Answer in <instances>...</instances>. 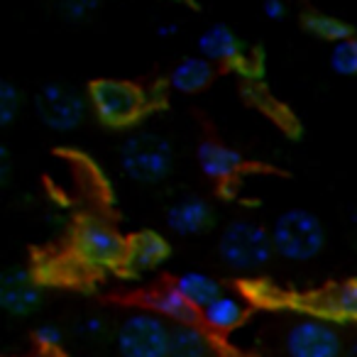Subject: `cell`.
<instances>
[{
  "mask_svg": "<svg viewBox=\"0 0 357 357\" xmlns=\"http://www.w3.org/2000/svg\"><path fill=\"white\" fill-rule=\"evenodd\" d=\"M89 103L96 118L108 128L135 125L154 105L152 93L137 84L118 79H100L89 86Z\"/></svg>",
  "mask_w": 357,
  "mask_h": 357,
  "instance_id": "1",
  "label": "cell"
},
{
  "mask_svg": "<svg viewBox=\"0 0 357 357\" xmlns=\"http://www.w3.org/2000/svg\"><path fill=\"white\" fill-rule=\"evenodd\" d=\"M274 252L289 262H308L318 257L326 245V230L316 213L306 208H289L272 225Z\"/></svg>",
  "mask_w": 357,
  "mask_h": 357,
  "instance_id": "2",
  "label": "cell"
},
{
  "mask_svg": "<svg viewBox=\"0 0 357 357\" xmlns=\"http://www.w3.org/2000/svg\"><path fill=\"white\" fill-rule=\"evenodd\" d=\"M174 149L157 132H135L120 147V169L137 184H159L172 174Z\"/></svg>",
  "mask_w": 357,
  "mask_h": 357,
  "instance_id": "3",
  "label": "cell"
},
{
  "mask_svg": "<svg viewBox=\"0 0 357 357\" xmlns=\"http://www.w3.org/2000/svg\"><path fill=\"white\" fill-rule=\"evenodd\" d=\"M218 250L230 269L255 272L274 257V240L264 225L255 220H235L223 230Z\"/></svg>",
  "mask_w": 357,
  "mask_h": 357,
  "instance_id": "4",
  "label": "cell"
},
{
  "mask_svg": "<svg viewBox=\"0 0 357 357\" xmlns=\"http://www.w3.org/2000/svg\"><path fill=\"white\" fill-rule=\"evenodd\" d=\"M128 240L100 220H81L74 233V255L91 272H120L125 262Z\"/></svg>",
  "mask_w": 357,
  "mask_h": 357,
  "instance_id": "5",
  "label": "cell"
},
{
  "mask_svg": "<svg viewBox=\"0 0 357 357\" xmlns=\"http://www.w3.org/2000/svg\"><path fill=\"white\" fill-rule=\"evenodd\" d=\"M172 326L154 311L130 313L115 333L120 357H169Z\"/></svg>",
  "mask_w": 357,
  "mask_h": 357,
  "instance_id": "6",
  "label": "cell"
},
{
  "mask_svg": "<svg viewBox=\"0 0 357 357\" xmlns=\"http://www.w3.org/2000/svg\"><path fill=\"white\" fill-rule=\"evenodd\" d=\"M35 113L42 125L56 132H71L89 115V100L64 84H45L35 93Z\"/></svg>",
  "mask_w": 357,
  "mask_h": 357,
  "instance_id": "7",
  "label": "cell"
},
{
  "mask_svg": "<svg viewBox=\"0 0 357 357\" xmlns=\"http://www.w3.org/2000/svg\"><path fill=\"white\" fill-rule=\"evenodd\" d=\"M287 357H342L345 345L333 323L323 318H298L284 333Z\"/></svg>",
  "mask_w": 357,
  "mask_h": 357,
  "instance_id": "8",
  "label": "cell"
},
{
  "mask_svg": "<svg viewBox=\"0 0 357 357\" xmlns=\"http://www.w3.org/2000/svg\"><path fill=\"white\" fill-rule=\"evenodd\" d=\"M199 54L206 56L208 61L238 66L243 74H255L259 66V61L255 59L252 52L243 45V40L228 25L206 27L199 37Z\"/></svg>",
  "mask_w": 357,
  "mask_h": 357,
  "instance_id": "9",
  "label": "cell"
},
{
  "mask_svg": "<svg viewBox=\"0 0 357 357\" xmlns=\"http://www.w3.org/2000/svg\"><path fill=\"white\" fill-rule=\"evenodd\" d=\"M169 257V243L154 230H139L132 238H128L125 250V262L120 274L125 277H142V274L157 269Z\"/></svg>",
  "mask_w": 357,
  "mask_h": 357,
  "instance_id": "10",
  "label": "cell"
},
{
  "mask_svg": "<svg viewBox=\"0 0 357 357\" xmlns=\"http://www.w3.org/2000/svg\"><path fill=\"white\" fill-rule=\"evenodd\" d=\"M42 289L27 269H8L0 277V306L13 316H30L40 308Z\"/></svg>",
  "mask_w": 357,
  "mask_h": 357,
  "instance_id": "11",
  "label": "cell"
},
{
  "mask_svg": "<svg viewBox=\"0 0 357 357\" xmlns=\"http://www.w3.org/2000/svg\"><path fill=\"white\" fill-rule=\"evenodd\" d=\"M215 223L213 208L199 196H184L167 211V225L176 235H201Z\"/></svg>",
  "mask_w": 357,
  "mask_h": 357,
  "instance_id": "12",
  "label": "cell"
},
{
  "mask_svg": "<svg viewBox=\"0 0 357 357\" xmlns=\"http://www.w3.org/2000/svg\"><path fill=\"white\" fill-rule=\"evenodd\" d=\"M245 316H248V308H245V301L238 296V294L223 291L199 311L201 323L206 326V331L211 333H230L235 328L243 326Z\"/></svg>",
  "mask_w": 357,
  "mask_h": 357,
  "instance_id": "13",
  "label": "cell"
},
{
  "mask_svg": "<svg viewBox=\"0 0 357 357\" xmlns=\"http://www.w3.org/2000/svg\"><path fill=\"white\" fill-rule=\"evenodd\" d=\"M196 159H199L201 172L208 178H215V181H228L235 174L243 169L245 159L238 149L228 147V144L220 142H201L199 152H196Z\"/></svg>",
  "mask_w": 357,
  "mask_h": 357,
  "instance_id": "14",
  "label": "cell"
},
{
  "mask_svg": "<svg viewBox=\"0 0 357 357\" xmlns=\"http://www.w3.org/2000/svg\"><path fill=\"white\" fill-rule=\"evenodd\" d=\"M169 357H213V340L208 331L196 323H174Z\"/></svg>",
  "mask_w": 357,
  "mask_h": 357,
  "instance_id": "15",
  "label": "cell"
},
{
  "mask_svg": "<svg viewBox=\"0 0 357 357\" xmlns=\"http://www.w3.org/2000/svg\"><path fill=\"white\" fill-rule=\"evenodd\" d=\"M213 81V61L206 56H184L169 74V86L178 93H196Z\"/></svg>",
  "mask_w": 357,
  "mask_h": 357,
  "instance_id": "16",
  "label": "cell"
},
{
  "mask_svg": "<svg viewBox=\"0 0 357 357\" xmlns=\"http://www.w3.org/2000/svg\"><path fill=\"white\" fill-rule=\"evenodd\" d=\"M318 313L333 316L337 321H355L357 323V282H345L340 287L328 289L313 303Z\"/></svg>",
  "mask_w": 357,
  "mask_h": 357,
  "instance_id": "17",
  "label": "cell"
},
{
  "mask_svg": "<svg viewBox=\"0 0 357 357\" xmlns=\"http://www.w3.org/2000/svg\"><path fill=\"white\" fill-rule=\"evenodd\" d=\"M147 303L152 306L154 313L164 318V321L172 323H196V308L186 301V296L178 291L176 287H167L159 289V291L149 294Z\"/></svg>",
  "mask_w": 357,
  "mask_h": 357,
  "instance_id": "18",
  "label": "cell"
},
{
  "mask_svg": "<svg viewBox=\"0 0 357 357\" xmlns=\"http://www.w3.org/2000/svg\"><path fill=\"white\" fill-rule=\"evenodd\" d=\"M174 287L184 294L186 301H189L196 311H201L204 306H208V303L213 301L218 294H223V287H220V284L206 272H184V274H178L176 282H174Z\"/></svg>",
  "mask_w": 357,
  "mask_h": 357,
  "instance_id": "19",
  "label": "cell"
},
{
  "mask_svg": "<svg viewBox=\"0 0 357 357\" xmlns=\"http://www.w3.org/2000/svg\"><path fill=\"white\" fill-rule=\"evenodd\" d=\"M303 27H306L313 37H318V40H323V42H333V45L352 37V27L347 25L345 20H340V17H335V15H328V13H308V15L303 17Z\"/></svg>",
  "mask_w": 357,
  "mask_h": 357,
  "instance_id": "20",
  "label": "cell"
},
{
  "mask_svg": "<svg viewBox=\"0 0 357 357\" xmlns=\"http://www.w3.org/2000/svg\"><path fill=\"white\" fill-rule=\"evenodd\" d=\"M331 69L337 76H357V37L335 42L331 52Z\"/></svg>",
  "mask_w": 357,
  "mask_h": 357,
  "instance_id": "21",
  "label": "cell"
},
{
  "mask_svg": "<svg viewBox=\"0 0 357 357\" xmlns=\"http://www.w3.org/2000/svg\"><path fill=\"white\" fill-rule=\"evenodd\" d=\"M17 110H20V91L13 81H0V125L8 128L15 120Z\"/></svg>",
  "mask_w": 357,
  "mask_h": 357,
  "instance_id": "22",
  "label": "cell"
},
{
  "mask_svg": "<svg viewBox=\"0 0 357 357\" xmlns=\"http://www.w3.org/2000/svg\"><path fill=\"white\" fill-rule=\"evenodd\" d=\"M74 333L81 340H103L108 335V321L100 313H89V316L76 321Z\"/></svg>",
  "mask_w": 357,
  "mask_h": 357,
  "instance_id": "23",
  "label": "cell"
},
{
  "mask_svg": "<svg viewBox=\"0 0 357 357\" xmlns=\"http://www.w3.org/2000/svg\"><path fill=\"white\" fill-rule=\"evenodd\" d=\"M59 10L69 22H86L98 10V0H59Z\"/></svg>",
  "mask_w": 357,
  "mask_h": 357,
  "instance_id": "24",
  "label": "cell"
},
{
  "mask_svg": "<svg viewBox=\"0 0 357 357\" xmlns=\"http://www.w3.org/2000/svg\"><path fill=\"white\" fill-rule=\"evenodd\" d=\"M35 342L40 350H59V345L64 342V333L54 323H42L35 331Z\"/></svg>",
  "mask_w": 357,
  "mask_h": 357,
  "instance_id": "25",
  "label": "cell"
},
{
  "mask_svg": "<svg viewBox=\"0 0 357 357\" xmlns=\"http://www.w3.org/2000/svg\"><path fill=\"white\" fill-rule=\"evenodd\" d=\"M262 15L272 22H282L284 17H287V3H284V0H264Z\"/></svg>",
  "mask_w": 357,
  "mask_h": 357,
  "instance_id": "26",
  "label": "cell"
},
{
  "mask_svg": "<svg viewBox=\"0 0 357 357\" xmlns=\"http://www.w3.org/2000/svg\"><path fill=\"white\" fill-rule=\"evenodd\" d=\"M8 176H10V152L8 147H0V181L6 184Z\"/></svg>",
  "mask_w": 357,
  "mask_h": 357,
  "instance_id": "27",
  "label": "cell"
},
{
  "mask_svg": "<svg viewBox=\"0 0 357 357\" xmlns=\"http://www.w3.org/2000/svg\"><path fill=\"white\" fill-rule=\"evenodd\" d=\"M178 35V22H159L157 25V37H162V40H169V37Z\"/></svg>",
  "mask_w": 357,
  "mask_h": 357,
  "instance_id": "28",
  "label": "cell"
},
{
  "mask_svg": "<svg viewBox=\"0 0 357 357\" xmlns=\"http://www.w3.org/2000/svg\"><path fill=\"white\" fill-rule=\"evenodd\" d=\"M27 357H61V355H56V350H37Z\"/></svg>",
  "mask_w": 357,
  "mask_h": 357,
  "instance_id": "29",
  "label": "cell"
},
{
  "mask_svg": "<svg viewBox=\"0 0 357 357\" xmlns=\"http://www.w3.org/2000/svg\"><path fill=\"white\" fill-rule=\"evenodd\" d=\"M345 355H347V357H357V340H352L350 345H347Z\"/></svg>",
  "mask_w": 357,
  "mask_h": 357,
  "instance_id": "30",
  "label": "cell"
}]
</instances>
